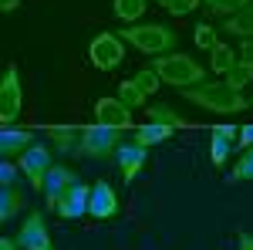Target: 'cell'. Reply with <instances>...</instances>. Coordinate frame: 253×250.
I'll return each mask as SVG.
<instances>
[{
  "instance_id": "cell-31",
  "label": "cell",
  "mask_w": 253,
  "mask_h": 250,
  "mask_svg": "<svg viewBox=\"0 0 253 250\" xmlns=\"http://www.w3.org/2000/svg\"><path fill=\"white\" fill-rule=\"evenodd\" d=\"M236 61H240V64H250V68H253V38L243 41V44L236 48Z\"/></svg>"
},
{
  "instance_id": "cell-26",
  "label": "cell",
  "mask_w": 253,
  "mask_h": 250,
  "mask_svg": "<svg viewBox=\"0 0 253 250\" xmlns=\"http://www.w3.org/2000/svg\"><path fill=\"white\" fill-rule=\"evenodd\" d=\"M118 101H122L125 108H142V105H145V95L138 92L135 81L128 78V81H122V85H118Z\"/></svg>"
},
{
  "instance_id": "cell-10",
  "label": "cell",
  "mask_w": 253,
  "mask_h": 250,
  "mask_svg": "<svg viewBox=\"0 0 253 250\" xmlns=\"http://www.w3.org/2000/svg\"><path fill=\"white\" fill-rule=\"evenodd\" d=\"M236 135H240V125H230V122L210 129V162H213L216 169L226 166V159H230V152H233V139Z\"/></svg>"
},
{
  "instance_id": "cell-4",
  "label": "cell",
  "mask_w": 253,
  "mask_h": 250,
  "mask_svg": "<svg viewBox=\"0 0 253 250\" xmlns=\"http://www.w3.org/2000/svg\"><path fill=\"white\" fill-rule=\"evenodd\" d=\"M118 146H122L118 129H108L101 122L81 129V155H88V159H108V155H115Z\"/></svg>"
},
{
  "instance_id": "cell-15",
  "label": "cell",
  "mask_w": 253,
  "mask_h": 250,
  "mask_svg": "<svg viewBox=\"0 0 253 250\" xmlns=\"http://www.w3.org/2000/svg\"><path fill=\"white\" fill-rule=\"evenodd\" d=\"M81 129L84 125H47V139L64 155H81Z\"/></svg>"
},
{
  "instance_id": "cell-5",
  "label": "cell",
  "mask_w": 253,
  "mask_h": 250,
  "mask_svg": "<svg viewBox=\"0 0 253 250\" xmlns=\"http://www.w3.org/2000/svg\"><path fill=\"white\" fill-rule=\"evenodd\" d=\"M88 58H91V64L98 71H112V68H118L125 61V41L118 34H112V31H101L88 44Z\"/></svg>"
},
{
  "instance_id": "cell-23",
  "label": "cell",
  "mask_w": 253,
  "mask_h": 250,
  "mask_svg": "<svg viewBox=\"0 0 253 250\" xmlns=\"http://www.w3.org/2000/svg\"><path fill=\"white\" fill-rule=\"evenodd\" d=\"M243 179H253V146H250V149H243V155L233 162V169H230V179H226V183H243Z\"/></svg>"
},
{
  "instance_id": "cell-16",
  "label": "cell",
  "mask_w": 253,
  "mask_h": 250,
  "mask_svg": "<svg viewBox=\"0 0 253 250\" xmlns=\"http://www.w3.org/2000/svg\"><path fill=\"white\" fill-rule=\"evenodd\" d=\"M31 146H34V132H27V129H14V125H3V132H0V152H3V159L24 155Z\"/></svg>"
},
{
  "instance_id": "cell-28",
  "label": "cell",
  "mask_w": 253,
  "mask_h": 250,
  "mask_svg": "<svg viewBox=\"0 0 253 250\" xmlns=\"http://www.w3.org/2000/svg\"><path fill=\"white\" fill-rule=\"evenodd\" d=\"M193 41L199 51H213L216 44H219V38H216V31L210 27V24H196L193 27Z\"/></svg>"
},
{
  "instance_id": "cell-25",
  "label": "cell",
  "mask_w": 253,
  "mask_h": 250,
  "mask_svg": "<svg viewBox=\"0 0 253 250\" xmlns=\"http://www.w3.org/2000/svg\"><path fill=\"white\" fill-rule=\"evenodd\" d=\"M223 81H226L230 88H236V92H243V88L253 81V68H250V64H240V61H236L233 68L226 71V78H223Z\"/></svg>"
},
{
  "instance_id": "cell-36",
  "label": "cell",
  "mask_w": 253,
  "mask_h": 250,
  "mask_svg": "<svg viewBox=\"0 0 253 250\" xmlns=\"http://www.w3.org/2000/svg\"><path fill=\"white\" fill-rule=\"evenodd\" d=\"M156 3H162V7H169V0H156Z\"/></svg>"
},
{
  "instance_id": "cell-35",
  "label": "cell",
  "mask_w": 253,
  "mask_h": 250,
  "mask_svg": "<svg viewBox=\"0 0 253 250\" xmlns=\"http://www.w3.org/2000/svg\"><path fill=\"white\" fill-rule=\"evenodd\" d=\"M240 250H253V233H240Z\"/></svg>"
},
{
  "instance_id": "cell-27",
  "label": "cell",
  "mask_w": 253,
  "mask_h": 250,
  "mask_svg": "<svg viewBox=\"0 0 253 250\" xmlns=\"http://www.w3.org/2000/svg\"><path fill=\"white\" fill-rule=\"evenodd\" d=\"M213 14H219V17H233V14H240L243 7H250L253 0H203Z\"/></svg>"
},
{
  "instance_id": "cell-1",
  "label": "cell",
  "mask_w": 253,
  "mask_h": 250,
  "mask_svg": "<svg viewBox=\"0 0 253 250\" xmlns=\"http://www.w3.org/2000/svg\"><path fill=\"white\" fill-rule=\"evenodd\" d=\"M182 98L216 115H240L250 108V98H243V92L230 88L226 81H203L193 88H182Z\"/></svg>"
},
{
  "instance_id": "cell-11",
  "label": "cell",
  "mask_w": 253,
  "mask_h": 250,
  "mask_svg": "<svg viewBox=\"0 0 253 250\" xmlns=\"http://www.w3.org/2000/svg\"><path fill=\"white\" fill-rule=\"evenodd\" d=\"M115 159H118V169H122V179H125V183H132V179L145 169L149 149H145V146H138L135 139H132V142H122V146L115 149Z\"/></svg>"
},
{
  "instance_id": "cell-12",
  "label": "cell",
  "mask_w": 253,
  "mask_h": 250,
  "mask_svg": "<svg viewBox=\"0 0 253 250\" xmlns=\"http://www.w3.org/2000/svg\"><path fill=\"white\" fill-rule=\"evenodd\" d=\"M88 213H91V220H112L118 213V193L112 190V183H105V179H98L95 186H91V200H88Z\"/></svg>"
},
{
  "instance_id": "cell-19",
  "label": "cell",
  "mask_w": 253,
  "mask_h": 250,
  "mask_svg": "<svg viewBox=\"0 0 253 250\" xmlns=\"http://www.w3.org/2000/svg\"><path fill=\"white\" fill-rule=\"evenodd\" d=\"M20 206H24L20 190H17V186H3V193H0V220L10 223V220L20 213Z\"/></svg>"
},
{
  "instance_id": "cell-20",
  "label": "cell",
  "mask_w": 253,
  "mask_h": 250,
  "mask_svg": "<svg viewBox=\"0 0 253 250\" xmlns=\"http://www.w3.org/2000/svg\"><path fill=\"white\" fill-rule=\"evenodd\" d=\"M149 122H162V125H172V129H189L193 125L189 118H182L169 105H149Z\"/></svg>"
},
{
  "instance_id": "cell-7",
  "label": "cell",
  "mask_w": 253,
  "mask_h": 250,
  "mask_svg": "<svg viewBox=\"0 0 253 250\" xmlns=\"http://www.w3.org/2000/svg\"><path fill=\"white\" fill-rule=\"evenodd\" d=\"M17 166H20V173L27 176V183H31L34 190H44V176L51 173V166H54V152H51L47 146L34 142L24 155H17Z\"/></svg>"
},
{
  "instance_id": "cell-29",
  "label": "cell",
  "mask_w": 253,
  "mask_h": 250,
  "mask_svg": "<svg viewBox=\"0 0 253 250\" xmlns=\"http://www.w3.org/2000/svg\"><path fill=\"white\" fill-rule=\"evenodd\" d=\"M199 3H203V0H169V7H166V10H169L172 17H186V14H193Z\"/></svg>"
},
{
  "instance_id": "cell-21",
  "label": "cell",
  "mask_w": 253,
  "mask_h": 250,
  "mask_svg": "<svg viewBox=\"0 0 253 250\" xmlns=\"http://www.w3.org/2000/svg\"><path fill=\"white\" fill-rule=\"evenodd\" d=\"M145 3L149 0H115L112 10H115V17L122 24H135L138 17H145Z\"/></svg>"
},
{
  "instance_id": "cell-3",
  "label": "cell",
  "mask_w": 253,
  "mask_h": 250,
  "mask_svg": "<svg viewBox=\"0 0 253 250\" xmlns=\"http://www.w3.org/2000/svg\"><path fill=\"white\" fill-rule=\"evenodd\" d=\"M159 78H162V85H172V88H193V85H203L206 81V71L196 64V58L189 54H179V51H169V54H159L152 58L149 64Z\"/></svg>"
},
{
  "instance_id": "cell-34",
  "label": "cell",
  "mask_w": 253,
  "mask_h": 250,
  "mask_svg": "<svg viewBox=\"0 0 253 250\" xmlns=\"http://www.w3.org/2000/svg\"><path fill=\"white\" fill-rule=\"evenodd\" d=\"M20 3H24V0H0V10H3V14H10V10H17Z\"/></svg>"
},
{
  "instance_id": "cell-6",
  "label": "cell",
  "mask_w": 253,
  "mask_h": 250,
  "mask_svg": "<svg viewBox=\"0 0 253 250\" xmlns=\"http://www.w3.org/2000/svg\"><path fill=\"white\" fill-rule=\"evenodd\" d=\"M24 108V92H20V71L17 64H7L3 78H0V122L14 125Z\"/></svg>"
},
{
  "instance_id": "cell-17",
  "label": "cell",
  "mask_w": 253,
  "mask_h": 250,
  "mask_svg": "<svg viewBox=\"0 0 253 250\" xmlns=\"http://www.w3.org/2000/svg\"><path fill=\"white\" fill-rule=\"evenodd\" d=\"M223 31L233 34V38L250 41L253 38V3H250V7H243L240 14H233V17H223Z\"/></svg>"
},
{
  "instance_id": "cell-32",
  "label": "cell",
  "mask_w": 253,
  "mask_h": 250,
  "mask_svg": "<svg viewBox=\"0 0 253 250\" xmlns=\"http://www.w3.org/2000/svg\"><path fill=\"white\" fill-rule=\"evenodd\" d=\"M250 146H253V122L240 125V149H250Z\"/></svg>"
},
{
  "instance_id": "cell-18",
  "label": "cell",
  "mask_w": 253,
  "mask_h": 250,
  "mask_svg": "<svg viewBox=\"0 0 253 250\" xmlns=\"http://www.w3.org/2000/svg\"><path fill=\"white\" fill-rule=\"evenodd\" d=\"M172 125H162V122H149V125H138L135 129V142L138 146H159V142H166V139H172Z\"/></svg>"
},
{
  "instance_id": "cell-24",
  "label": "cell",
  "mask_w": 253,
  "mask_h": 250,
  "mask_svg": "<svg viewBox=\"0 0 253 250\" xmlns=\"http://www.w3.org/2000/svg\"><path fill=\"white\" fill-rule=\"evenodd\" d=\"M132 81H135V88L142 92V95L149 98V95H156L159 92V85H162V78L152 71V68H138L135 75H132Z\"/></svg>"
},
{
  "instance_id": "cell-13",
  "label": "cell",
  "mask_w": 253,
  "mask_h": 250,
  "mask_svg": "<svg viewBox=\"0 0 253 250\" xmlns=\"http://www.w3.org/2000/svg\"><path fill=\"white\" fill-rule=\"evenodd\" d=\"M95 122L108 129H132V108H125L118 98H98L95 101Z\"/></svg>"
},
{
  "instance_id": "cell-2",
  "label": "cell",
  "mask_w": 253,
  "mask_h": 250,
  "mask_svg": "<svg viewBox=\"0 0 253 250\" xmlns=\"http://www.w3.org/2000/svg\"><path fill=\"white\" fill-rule=\"evenodd\" d=\"M118 38L125 44H132L135 51H142V54H152V58L169 54L179 44V34L172 27H166V24H125L118 31Z\"/></svg>"
},
{
  "instance_id": "cell-33",
  "label": "cell",
  "mask_w": 253,
  "mask_h": 250,
  "mask_svg": "<svg viewBox=\"0 0 253 250\" xmlns=\"http://www.w3.org/2000/svg\"><path fill=\"white\" fill-rule=\"evenodd\" d=\"M0 250H20V240H10V237H0Z\"/></svg>"
},
{
  "instance_id": "cell-9",
  "label": "cell",
  "mask_w": 253,
  "mask_h": 250,
  "mask_svg": "<svg viewBox=\"0 0 253 250\" xmlns=\"http://www.w3.org/2000/svg\"><path fill=\"white\" fill-rule=\"evenodd\" d=\"M81 176L71 169V166H64V162H54L51 166V173L44 176V203H47V210H58V200L64 196V193L71 190L75 183H78Z\"/></svg>"
},
{
  "instance_id": "cell-37",
  "label": "cell",
  "mask_w": 253,
  "mask_h": 250,
  "mask_svg": "<svg viewBox=\"0 0 253 250\" xmlns=\"http://www.w3.org/2000/svg\"><path fill=\"white\" fill-rule=\"evenodd\" d=\"M250 105H253V101H250Z\"/></svg>"
},
{
  "instance_id": "cell-30",
  "label": "cell",
  "mask_w": 253,
  "mask_h": 250,
  "mask_svg": "<svg viewBox=\"0 0 253 250\" xmlns=\"http://www.w3.org/2000/svg\"><path fill=\"white\" fill-rule=\"evenodd\" d=\"M17 173H20V166H14L10 159L0 162V183H3V186H14V183H17Z\"/></svg>"
},
{
  "instance_id": "cell-14",
  "label": "cell",
  "mask_w": 253,
  "mask_h": 250,
  "mask_svg": "<svg viewBox=\"0 0 253 250\" xmlns=\"http://www.w3.org/2000/svg\"><path fill=\"white\" fill-rule=\"evenodd\" d=\"M88 200H91V190L78 179V183L58 200V210H54V213H58L61 220H78V216L88 213Z\"/></svg>"
},
{
  "instance_id": "cell-22",
  "label": "cell",
  "mask_w": 253,
  "mask_h": 250,
  "mask_svg": "<svg viewBox=\"0 0 253 250\" xmlns=\"http://www.w3.org/2000/svg\"><path fill=\"white\" fill-rule=\"evenodd\" d=\"M233 64H236V51L230 48V44H216L213 51H210V68H213V71L226 75Z\"/></svg>"
},
{
  "instance_id": "cell-8",
  "label": "cell",
  "mask_w": 253,
  "mask_h": 250,
  "mask_svg": "<svg viewBox=\"0 0 253 250\" xmlns=\"http://www.w3.org/2000/svg\"><path fill=\"white\" fill-rule=\"evenodd\" d=\"M17 240H20L24 250H54V240H51V233H47V220H44L41 210H31L24 216Z\"/></svg>"
}]
</instances>
